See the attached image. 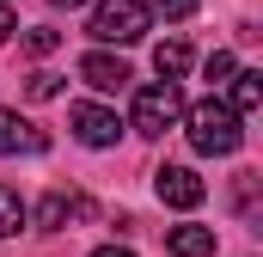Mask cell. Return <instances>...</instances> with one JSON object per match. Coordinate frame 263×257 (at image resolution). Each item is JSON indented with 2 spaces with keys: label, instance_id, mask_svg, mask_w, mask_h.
Instances as JSON below:
<instances>
[{
  "label": "cell",
  "instance_id": "1",
  "mask_svg": "<svg viewBox=\"0 0 263 257\" xmlns=\"http://www.w3.org/2000/svg\"><path fill=\"white\" fill-rule=\"evenodd\" d=\"M184 123H190V147L208 153V159H227V153H239V141H245V123L227 111V98H202V104H190Z\"/></svg>",
  "mask_w": 263,
  "mask_h": 257
},
{
  "label": "cell",
  "instance_id": "2",
  "mask_svg": "<svg viewBox=\"0 0 263 257\" xmlns=\"http://www.w3.org/2000/svg\"><path fill=\"white\" fill-rule=\"evenodd\" d=\"M184 123V92L178 86H141L135 92V111H129V128L135 135H165V128H178Z\"/></svg>",
  "mask_w": 263,
  "mask_h": 257
},
{
  "label": "cell",
  "instance_id": "3",
  "mask_svg": "<svg viewBox=\"0 0 263 257\" xmlns=\"http://www.w3.org/2000/svg\"><path fill=\"white\" fill-rule=\"evenodd\" d=\"M147 6L141 0H98L92 6V37L98 43H141L147 37Z\"/></svg>",
  "mask_w": 263,
  "mask_h": 257
},
{
  "label": "cell",
  "instance_id": "4",
  "mask_svg": "<svg viewBox=\"0 0 263 257\" xmlns=\"http://www.w3.org/2000/svg\"><path fill=\"white\" fill-rule=\"evenodd\" d=\"M153 190H159V202H165V208H184V214H190V208H202L208 184H202L190 166H159V172H153Z\"/></svg>",
  "mask_w": 263,
  "mask_h": 257
},
{
  "label": "cell",
  "instance_id": "5",
  "mask_svg": "<svg viewBox=\"0 0 263 257\" xmlns=\"http://www.w3.org/2000/svg\"><path fill=\"white\" fill-rule=\"evenodd\" d=\"M67 123H73V141L80 147H117V135H123L117 111H104V104H73Z\"/></svg>",
  "mask_w": 263,
  "mask_h": 257
},
{
  "label": "cell",
  "instance_id": "6",
  "mask_svg": "<svg viewBox=\"0 0 263 257\" xmlns=\"http://www.w3.org/2000/svg\"><path fill=\"white\" fill-rule=\"evenodd\" d=\"M80 80H86L92 92H123L135 74H129V62H123V56H104V49H92V56L80 62Z\"/></svg>",
  "mask_w": 263,
  "mask_h": 257
},
{
  "label": "cell",
  "instance_id": "7",
  "mask_svg": "<svg viewBox=\"0 0 263 257\" xmlns=\"http://www.w3.org/2000/svg\"><path fill=\"white\" fill-rule=\"evenodd\" d=\"M86 208H92V202H86L80 190H49L43 202H37V227H43V233H62L67 221H80Z\"/></svg>",
  "mask_w": 263,
  "mask_h": 257
},
{
  "label": "cell",
  "instance_id": "8",
  "mask_svg": "<svg viewBox=\"0 0 263 257\" xmlns=\"http://www.w3.org/2000/svg\"><path fill=\"white\" fill-rule=\"evenodd\" d=\"M12 153H43V128H31L18 111H0V159Z\"/></svg>",
  "mask_w": 263,
  "mask_h": 257
},
{
  "label": "cell",
  "instance_id": "9",
  "mask_svg": "<svg viewBox=\"0 0 263 257\" xmlns=\"http://www.w3.org/2000/svg\"><path fill=\"white\" fill-rule=\"evenodd\" d=\"M165 251L172 257H214V227H196V221L172 227L165 233Z\"/></svg>",
  "mask_w": 263,
  "mask_h": 257
},
{
  "label": "cell",
  "instance_id": "10",
  "mask_svg": "<svg viewBox=\"0 0 263 257\" xmlns=\"http://www.w3.org/2000/svg\"><path fill=\"white\" fill-rule=\"evenodd\" d=\"M257 104H263V74H257V67H239V74H233V98H227V111L245 123V117H257Z\"/></svg>",
  "mask_w": 263,
  "mask_h": 257
},
{
  "label": "cell",
  "instance_id": "11",
  "mask_svg": "<svg viewBox=\"0 0 263 257\" xmlns=\"http://www.w3.org/2000/svg\"><path fill=\"white\" fill-rule=\"evenodd\" d=\"M153 67H159L165 86H178V80L190 74V43H184V37H165V43L153 49Z\"/></svg>",
  "mask_w": 263,
  "mask_h": 257
},
{
  "label": "cell",
  "instance_id": "12",
  "mask_svg": "<svg viewBox=\"0 0 263 257\" xmlns=\"http://www.w3.org/2000/svg\"><path fill=\"white\" fill-rule=\"evenodd\" d=\"M18 227H25V202H18L12 184H0V239H12Z\"/></svg>",
  "mask_w": 263,
  "mask_h": 257
},
{
  "label": "cell",
  "instance_id": "13",
  "mask_svg": "<svg viewBox=\"0 0 263 257\" xmlns=\"http://www.w3.org/2000/svg\"><path fill=\"white\" fill-rule=\"evenodd\" d=\"M25 49H31V56H55V49H62V31L37 25V31H25Z\"/></svg>",
  "mask_w": 263,
  "mask_h": 257
},
{
  "label": "cell",
  "instance_id": "14",
  "mask_svg": "<svg viewBox=\"0 0 263 257\" xmlns=\"http://www.w3.org/2000/svg\"><path fill=\"white\" fill-rule=\"evenodd\" d=\"M25 92H31V98H55V92H62V74H43V67H37V74L25 80Z\"/></svg>",
  "mask_w": 263,
  "mask_h": 257
},
{
  "label": "cell",
  "instance_id": "15",
  "mask_svg": "<svg viewBox=\"0 0 263 257\" xmlns=\"http://www.w3.org/2000/svg\"><path fill=\"white\" fill-rule=\"evenodd\" d=\"M147 12H159V19H190L196 12V0H141Z\"/></svg>",
  "mask_w": 263,
  "mask_h": 257
},
{
  "label": "cell",
  "instance_id": "16",
  "mask_svg": "<svg viewBox=\"0 0 263 257\" xmlns=\"http://www.w3.org/2000/svg\"><path fill=\"white\" fill-rule=\"evenodd\" d=\"M233 74H239V67H233L227 49H214V56H208V80H214V86H220V80H233Z\"/></svg>",
  "mask_w": 263,
  "mask_h": 257
},
{
  "label": "cell",
  "instance_id": "17",
  "mask_svg": "<svg viewBox=\"0 0 263 257\" xmlns=\"http://www.w3.org/2000/svg\"><path fill=\"white\" fill-rule=\"evenodd\" d=\"M12 31H18V25H12V6H6V0H0V43H6V37H12Z\"/></svg>",
  "mask_w": 263,
  "mask_h": 257
},
{
  "label": "cell",
  "instance_id": "18",
  "mask_svg": "<svg viewBox=\"0 0 263 257\" xmlns=\"http://www.w3.org/2000/svg\"><path fill=\"white\" fill-rule=\"evenodd\" d=\"M92 257H135L129 245H104V251H92Z\"/></svg>",
  "mask_w": 263,
  "mask_h": 257
},
{
  "label": "cell",
  "instance_id": "19",
  "mask_svg": "<svg viewBox=\"0 0 263 257\" xmlns=\"http://www.w3.org/2000/svg\"><path fill=\"white\" fill-rule=\"evenodd\" d=\"M49 6H86V0H49Z\"/></svg>",
  "mask_w": 263,
  "mask_h": 257
}]
</instances>
